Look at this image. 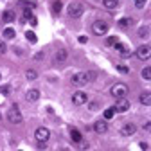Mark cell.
Listing matches in <instances>:
<instances>
[{"instance_id": "cell-22", "label": "cell", "mask_w": 151, "mask_h": 151, "mask_svg": "<svg viewBox=\"0 0 151 151\" xmlns=\"http://www.w3.org/2000/svg\"><path fill=\"white\" fill-rule=\"evenodd\" d=\"M25 78H27L29 81H34V79L38 78V72H36V70H27V72H25Z\"/></svg>"}, {"instance_id": "cell-36", "label": "cell", "mask_w": 151, "mask_h": 151, "mask_svg": "<svg viewBox=\"0 0 151 151\" xmlns=\"http://www.w3.org/2000/svg\"><path fill=\"white\" fill-rule=\"evenodd\" d=\"M86 42H88L86 36H79V43H86Z\"/></svg>"}, {"instance_id": "cell-30", "label": "cell", "mask_w": 151, "mask_h": 151, "mask_svg": "<svg viewBox=\"0 0 151 151\" xmlns=\"http://www.w3.org/2000/svg\"><path fill=\"white\" fill-rule=\"evenodd\" d=\"M88 110H90V111L99 110V103H88Z\"/></svg>"}, {"instance_id": "cell-2", "label": "cell", "mask_w": 151, "mask_h": 151, "mask_svg": "<svg viewBox=\"0 0 151 151\" xmlns=\"http://www.w3.org/2000/svg\"><path fill=\"white\" fill-rule=\"evenodd\" d=\"M128 92H129V88H128L126 83H117V85H113L111 90H110V93H111L113 97H117V99L126 97V96H128Z\"/></svg>"}, {"instance_id": "cell-28", "label": "cell", "mask_w": 151, "mask_h": 151, "mask_svg": "<svg viewBox=\"0 0 151 151\" xmlns=\"http://www.w3.org/2000/svg\"><path fill=\"white\" fill-rule=\"evenodd\" d=\"M115 43H117V38H115V36H110V38H106V45H108V47H113Z\"/></svg>"}, {"instance_id": "cell-1", "label": "cell", "mask_w": 151, "mask_h": 151, "mask_svg": "<svg viewBox=\"0 0 151 151\" xmlns=\"http://www.w3.org/2000/svg\"><path fill=\"white\" fill-rule=\"evenodd\" d=\"M96 79V72H92V70H86V72H78V74H74L72 76V85L74 86H85L88 85L90 81Z\"/></svg>"}, {"instance_id": "cell-5", "label": "cell", "mask_w": 151, "mask_h": 151, "mask_svg": "<svg viewBox=\"0 0 151 151\" xmlns=\"http://www.w3.org/2000/svg\"><path fill=\"white\" fill-rule=\"evenodd\" d=\"M34 137H36V142L38 144H47V140L50 139V131L45 126H42V128H38L34 131Z\"/></svg>"}, {"instance_id": "cell-39", "label": "cell", "mask_w": 151, "mask_h": 151, "mask_svg": "<svg viewBox=\"0 0 151 151\" xmlns=\"http://www.w3.org/2000/svg\"><path fill=\"white\" fill-rule=\"evenodd\" d=\"M140 149H144V151H146V149H147V144H146V142H140Z\"/></svg>"}, {"instance_id": "cell-40", "label": "cell", "mask_w": 151, "mask_h": 151, "mask_svg": "<svg viewBox=\"0 0 151 151\" xmlns=\"http://www.w3.org/2000/svg\"><path fill=\"white\" fill-rule=\"evenodd\" d=\"M0 78H2V76H0Z\"/></svg>"}, {"instance_id": "cell-4", "label": "cell", "mask_w": 151, "mask_h": 151, "mask_svg": "<svg viewBox=\"0 0 151 151\" xmlns=\"http://www.w3.org/2000/svg\"><path fill=\"white\" fill-rule=\"evenodd\" d=\"M7 121H9L11 124H20V122H22V111L18 110L16 104H13V106L7 110Z\"/></svg>"}, {"instance_id": "cell-32", "label": "cell", "mask_w": 151, "mask_h": 151, "mask_svg": "<svg viewBox=\"0 0 151 151\" xmlns=\"http://www.w3.org/2000/svg\"><path fill=\"white\" fill-rule=\"evenodd\" d=\"M6 50H7L6 43H4V42H0V56H2V54H6Z\"/></svg>"}, {"instance_id": "cell-26", "label": "cell", "mask_w": 151, "mask_h": 151, "mask_svg": "<svg viewBox=\"0 0 151 151\" xmlns=\"http://www.w3.org/2000/svg\"><path fill=\"white\" fill-rule=\"evenodd\" d=\"M142 78H144L146 81H149V79H151V67H146V68L142 70Z\"/></svg>"}, {"instance_id": "cell-18", "label": "cell", "mask_w": 151, "mask_h": 151, "mask_svg": "<svg viewBox=\"0 0 151 151\" xmlns=\"http://www.w3.org/2000/svg\"><path fill=\"white\" fill-rule=\"evenodd\" d=\"M131 24H133V20H131V18H121V20H119V27H121V29H126V27H129Z\"/></svg>"}, {"instance_id": "cell-35", "label": "cell", "mask_w": 151, "mask_h": 151, "mask_svg": "<svg viewBox=\"0 0 151 151\" xmlns=\"http://www.w3.org/2000/svg\"><path fill=\"white\" fill-rule=\"evenodd\" d=\"M29 24H31L32 27H36V24H38V20H36V16H32V18H31V20H29Z\"/></svg>"}, {"instance_id": "cell-27", "label": "cell", "mask_w": 151, "mask_h": 151, "mask_svg": "<svg viewBox=\"0 0 151 151\" xmlns=\"http://www.w3.org/2000/svg\"><path fill=\"white\" fill-rule=\"evenodd\" d=\"M25 38H27L31 43H36V34H34L32 31H27V32H25Z\"/></svg>"}, {"instance_id": "cell-6", "label": "cell", "mask_w": 151, "mask_h": 151, "mask_svg": "<svg viewBox=\"0 0 151 151\" xmlns=\"http://www.w3.org/2000/svg\"><path fill=\"white\" fill-rule=\"evenodd\" d=\"M92 31H93V34H97V36H104L108 32V24L104 20H97V22L92 24Z\"/></svg>"}, {"instance_id": "cell-11", "label": "cell", "mask_w": 151, "mask_h": 151, "mask_svg": "<svg viewBox=\"0 0 151 151\" xmlns=\"http://www.w3.org/2000/svg\"><path fill=\"white\" fill-rule=\"evenodd\" d=\"M93 131H96V133H106L108 131V122L106 121H96L93 122Z\"/></svg>"}, {"instance_id": "cell-10", "label": "cell", "mask_w": 151, "mask_h": 151, "mask_svg": "<svg viewBox=\"0 0 151 151\" xmlns=\"http://www.w3.org/2000/svg\"><path fill=\"white\" fill-rule=\"evenodd\" d=\"M113 110H115V111H121V113L128 111V110H129V101H128L126 97L119 99V101H117V104H115V108H113Z\"/></svg>"}, {"instance_id": "cell-15", "label": "cell", "mask_w": 151, "mask_h": 151, "mask_svg": "<svg viewBox=\"0 0 151 151\" xmlns=\"http://www.w3.org/2000/svg\"><path fill=\"white\" fill-rule=\"evenodd\" d=\"M103 6L106 9H117L119 7V0H103Z\"/></svg>"}, {"instance_id": "cell-31", "label": "cell", "mask_w": 151, "mask_h": 151, "mask_svg": "<svg viewBox=\"0 0 151 151\" xmlns=\"http://www.w3.org/2000/svg\"><path fill=\"white\" fill-rule=\"evenodd\" d=\"M9 92H11V88H9L7 85H4V86H0V93H4V96H7Z\"/></svg>"}, {"instance_id": "cell-14", "label": "cell", "mask_w": 151, "mask_h": 151, "mask_svg": "<svg viewBox=\"0 0 151 151\" xmlns=\"http://www.w3.org/2000/svg\"><path fill=\"white\" fill-rule=\"evenodd\" d=\"M70 139L76 142V144H79L83 140V135H81V131L79 129H76V128H70Z\"/></svg>"}, {"instance_id": "cell-33", "label": "cell", "mask_w": 151, "mask_h": 151, "mask_svg": "<svg viewBox=\"0 0 151 151\" xmlns=\"http://www.w3.org/2000/svg\"><path fill=\"white\" fill-rule=\"evenodd\" d=\"M117 68H119V72H122V74H128V67H122V65H119Z\"/></svg>"}, {"instance_id": "cell-17", "label": "cell", "mask_w": 151, "mask_h": 151, "mask_svg": "<svg viewBox=\"0 0 151 151\" xmlns=\"http://www.w3.org/2000/svg\"><path fill=\"white\" fill-rule=\"evenodd\" d=\"M113 47H115V49H117V50H119V52L124 56V58H128V56H129V50L126 49V45H122V43H119V42H117V43L113 45Z\"/></svg>"}, {"instance_id": "cell-8", "label": "cell", "mask_w": 151, "mask_h": 151, "mask_svg": "<svg viewBox=\"0 0 151 151\" xmlns=\"http://www.w3.org/2000/svg\"><path fill=\"white\" fill-rule=\"evenodd\" d=\"M149 56H151V47H149V45H140V47L137 49V58H139V60L146 61V60H149Z\"/></svg>"}, {"instance_id": "cell-16", "label": "cell", "mask_w": 151, "mask_h": 151, "mask_svg": "<svg viewBox=\"0 0 151 151\" xmlns=\"http://www.w3.org/2000/svg\"><path fill=\"white\" fill-rule=\"evenodd\" d=\"M140 103H142L144 106H149V104H151V93H149V92L140 93Z\"/></svg>"}, {"instance_id": "cell-9", "label": "cell", "mask_w": 151, "mask_h": 151, "mask_svg": "<svg viewBox=\"0 0 151 151\" xmlns=\"http://www.w3.org/2000/svg\"><path fill=\"white\" fill-rule=\"evenodd\" d=\"M135 131H137V126H135L133 122H126V124L121 128V135H122V137H131Z\"/></svg>"}, {"instance_id": "cell-34", "label": "cell", "mask_w": 151, "mask_h": 151, "mask_svg": "<svg viewBox=\"0 0 151 151\" xmlns=\"http://www.w3.org/2000/svg\"><path fill=\"white\" fill-rule=\"evenodd\" d=\"M79 147H81V149H88V142L81 140V142H79Z\"/></svg>"}, {"instance_id": "cell-13", "label": "cell", "mask_w": 151, "mask_h": 151, "mask_svg": "<svg viewBox=\"0 0 151 151\" xmlns=\"http://www.w3.org/2000/svg\"><path fill=\"white\" fill-rule=\"evenodd\" d=\"M25 99L29 103H36L38 99H40V90H36V88H31L27 93H25Z\"/></svg>"}, {"instance_id": "cell-29", "label": "cell", "mask_w": 151, "mask_h": 151, "mask_svg": "<svg viewBox=\"0 0 151 151\" xmlns=\"http://www.w3.org/2000/svg\"><path fill=\"white\" fill-rule=\"evenodd\" d=\"M133 2H135V7L137 9H142L146 6V0H133Z\"/></svg>"}, {"instance_id": "cell-12", "label": "cell", "mask_w": 151, "mask_h": 151, "mask_svg": "<svg viewBox=\"0 0 151 151\" xmlns=\"http://www.w3.org/2000/svg\"><path fill=\"white\" fill-rule=\"evenodd\" d=\"M67 58H68V52H67L65 49H60L58 52H56V56H54V61L58 63V65H61V63L67 61Z\"/></svg>"}, {"instance_id": "cell-24", "label": "cell", "mask_w": 151, "mask_h": 151, "mask_svg": "<svg viewBox=\"0 0 151 151\" xmlns=\"http://www.w3.org/2000/svg\"><path fill=\"white\" fill-rule=\"evenodd\" d=\"M4 38H7V40H13V38H14V29L7 27V29L4 31Z\"/></svg>"}, {"instance_id": "cell-25", "label": "cell", "mask_w": 151, "mask_h": 151, "mask_svg": "<svg viewBox=\"0 0 151 151\" xmlns=\"http://www.w3.org/2000/svg\"><path fill=\"white\" fill-rule=\"evenodd\" d=\"M139 36L144 38V40H146V38H149V29H147V27H140V29H139Z\"/></svg>"}, {"instance_id": "cell-20", "label": "cell", "mask_w": 151, "mask_h": 151, "mask_svg": "<svg viewBox=\"0 0 151 151\" xmlns=\"http://www.w3.org/2000/svg\"><path fill=\"white\" fill-rule=\"evenodd\" d=\"M61 7H63V4L60 2V0H54V4H52V11L58 14V13H61Z\"/></svg>"}, {"instance_id": "cell-38", "label": "cell", "mask_w": 151, "mask_h": 151, "mask_svg": "<svg viewBox=\"0 0 151 151\" xmlns=\"http://www.w3.org/2000/svg\"><path fill=\"white\" fill-rule=\"evenodd\" d=\"M144 129H146V131H149V129H151V124H149V122H146V124H144Z\"/></svg>"}, {"instance_id": "cell-19", "label": "cell", "mask_w": 151, "mask_h": 151, "mask_svg": "<svg viewBox=\"0 0 151 151\" xmlns=\"http://www.w3.org/2000/svg\"><path fill=\"white\" fill-rule=\"evenodd\" d=\"M2 18H4V22H6V24L13 22V20H14V11H11V9H9V11H6Z\"/></svg>"}, {"instance_id": "cell-23", "label": "cell", "mask_w": 151, "mask_h": 151, "mask_svg": "<svg viewBox=\"0 0 151 151\" xmlns=\"http://www.w3.org/2000/svg\"><path fill=\"white\" fill-rule=\"evenodd\" d=\"M31 18H32V11H31V7H25V9H24V18H22V22L31 20Z\"/></svg>"}, {"instance_id": "cell-3", "label": "cell", "mask_w": 151, "mask_h": 151, "mask_svg": "<svg viewBox=\"0 0 151 151\" xmlns=\"http://www.w3.org/2000/svg\"><path fill=\"white\" fill-rule=\"evenodd\" d=\"M83 11H85V7H83L81 2H70L68 7H67V14L70 18H79L83 14Z\"/></svg>"}, {"instance_id": "cell-21", "label": "cell", "mask_w": 151, "mask_h": 151, "mask_svg": "<svg viewBox=\"0 0 151 151\" xmlns=\"http://www.w3.org/2000/svg\"><path fill=\"white\" fill-rule=\"evenodd\" d=\"M103 115H104V121H110L113 115H115V110H113V108H108V110H104Z\"/></svg>"}, {"instance_id": "cell-37", "label": "cell", "mask_w": 151, "mask_h": 151, "mask_svg": "<svg viewBox=\"0 0 151 151\" xmlns=\"http://www.w3.org/2000/svg\"><path fill=\"white\" fill-rule=\"evenodd\" d=\"M34 60H43V52H38V54L34 56Z\"/></svg>"}, {"instance_id": "cell-7", "label": "cell", "mask_w": 151, "mask_h": 151, "mask_svg": "<svg viewBox=\"0 0 151 151\" xmlns=\"http://www.w3.org/2000/svg\"><path fill=\"white\" fill-rule=\"evenodd\" d=\"M86 101H88V97H86V93H85L83 90H78V92L72 93V103H74L76 106H81V104H85Z\"/></svg>"}]
</instances>
